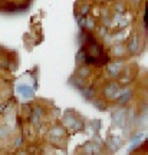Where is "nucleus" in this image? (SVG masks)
I'll use <instances>...</instances> for the list:
<instances>
[{
    "label": "nucleus",
    "instance_id": "f257e3e1",
    "mask_svg": "<svg viewBox=\"0 0 148 155\" xmlns=\"http://www.w3.org/2000/svg\"><path fill=\"white\" fill-rule=\"evenodd\" d=\"M62 124H63L65 129L71 131V132H78V131H82L83 129V127H85V119H83V116L79 115L76 111L68 109V111L63 114Z\"/></svg>",
    "mask_w": 148,
    "mask_h": 155
},
{
    "label": "nucleus",
    "instance_id": "f03ea898",
    "mask_svg": "<svg viewBox=\"0 0 148 155\" xmlns=\"http://www.w3.org/2000/svg\"><path fill=\"white\" fill-rule=\"evenodd\" d=\"M125 46H126V50H128V55H131V56L140 55L144 50V46H145L144 35H141L140 32H134V33L128 38Z\"/></svg>",
    "mask_w": 148,
    "mask_h": 155
},
{
    "label": "nucleus",
    "instance_id": "7ed1b4c3",
    "mask_svg": "<svg viewBox=\"0 0 148 155\" xmlns=\"http://www.w3.org/2000/svg\"><path fill=\"white\" fill-rule=\"evenodd\" d=\"M66 135L68 134H66V129L63 125H52L48 131V138H49L50 142L56 147H62V148L68 141Z\"/></svg>",
    "mask_w": 148,
    "mask_h": 155
},
{
    "label": "nucleus",
    "instance_id": "20e7f679",
    "mask_svg": "<svg viewBox=\"0 0 148 155\" xmlns=\"http://www.w3.org/2000/svg\"><path fill=\"white\" fill-rule=\"evenodd\" d=\"M121 89L122 86H119V83L118 82H114V81H108V82H105V85L102 86V98H104L106 102H112V101H115L118 98V95L121 94Z\"/></svg>",
    "mask_w": 148,
    "mask_h": 155
},
{
    "label": "nucleus",
    "instance_id": "39448f33",
    "mask_svg": "<svg viewBox=\"0 0 148 155\" xmlns=\"http://www.w3.org/2000/svg\"><path fill=\"white\" fill-rule=\"evenodd\" d=\"M124 68H125V62L122 61V59H115L112 63H108V66H106V72H108V75H109L111 78L116 79L118 75L122 72V69H124Z\"/></svg>",
    "mask_w": 148,
    "mask_h": 155
},
{
    "label": "nucleus",
    "instance_id": "423d86ee",
    "mask_svg": "<svg viewBox=\"0 0 148 155\" xmlns=\"http://www.w3.org/2000/svg\"><path fill=\"white\" fill-rule=\"evenodd\" d=\"M108 56H112L114 59H124L125 56H128V50H126L125 43H114L111 46Z\"/></svg>",
    "mask_w": 148,
    "mask_h": 155
},
{
    "label": "nucleus",
    "instance_id": "0eeeda50",
    "mask_svg": "<svg viewBox=\"0 0 148 155\" xmlns=\"http://www.w3.org/2000/svg\"><path fill=\"white\" fill-rule=\"evenodd\" d=\"M17 89H19V94L22 95L25 99H30V98H33V95H35L33 86H30L28 83H20V85L17 86Z\"/></svg>",
    "mask_w": 148,
    "mask_h": 155
}]
</instances>
